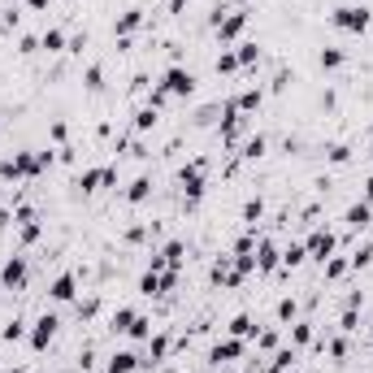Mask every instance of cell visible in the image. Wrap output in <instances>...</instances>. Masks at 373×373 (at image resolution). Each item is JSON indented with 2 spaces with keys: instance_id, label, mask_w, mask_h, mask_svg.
Returning a JSON list of instances; mask_svg holds the SVG:
<instances>
[{
  "instance_id": "2",
  "label": "cell",
  "mask_w": 373,
  "mask_h": 373,
  "mask_svg": "<svg viewBox=\"0 0 373 373\" xmlns=\"http://www.w3.org/2000/svg\"><path fill=\"white\" fill-rule=\"evenodd\" d=\"M39 174H44L39 152H13V157L0 161V183H31Z\"/></svg>"
},
{
  "instance_id": "9",
  "label": "cell",
  "mask_w": 373,
  "mask_h": 373,
  "mask_svg": "<svg viewBox=\"0 0 373 373\" xmlns=\"http://www.w3.org/2000/svg\"><path fill=\"white\" fill-rule=\"evenodd\" d=\"M247 339H221V343H213V352H209V365L213 369H226V365H235V360H243V352H247V347H243Z\"/></svg>"
},
{
  "instance_id": "18",
  "label": "cell",
  "mask_w": 373,
  "mask_h": 373,
  "mask_svg": "<svg viewBox=\"0 0 373 373\" xmlns=\"http://www.w3.org/2000/svg\"><path fill=\"white\" fill-rule=\"evenodd\" d=\"M235 105H239V113L247 117V113H256V109L265 105V91H261V87H243V91L235 96Z\"/></svg>"
},
{
  "instance_id": "12",
  "label": "cell",
  "mask_w": 373,
  "mask_h": 373,
  "mask_svg": "<svg viewBox=\"0 0 373 373\" xmlns=\"http://www.w3.org/2000/svg\"><path fill=\"white\" fill-rule=\"evenodd\" d=\"M57 326H61V321H57V313H44V317H35V330H31V347H35V352H48V343L57 339Z\"/></svg>"
},
{
  "instance_id": "7",
  "label": "cell",
  "mask_w": 373,
  "mask_h": 373,
  "mask_svg": "<svg viewBox=\"0 0 373 373\" xmlns=\"http://www.w3.org/2000/svg\"><path fill=\"white\" fill-rule=\"evenodd\" d=\"M247 18H252V9H230V13H221V18L213 22L217 39H221V44H235V39L243 35V27H247Z\"/></svg>"
},
{
  "instance_id": "46",
  "label": "cell",
  "mask_w": 373,
  "mask_h": 373,
  "mask_svg": "<svg viewBox=\"0 0 373 373\" xmlns=\"http://www.w3.org/2000/svg\"><path fill=\"white\" fill-rule=\"evenodd\" d=\"M343 308H356V313H360V308H365V291H352V295H347V304H343Z\"/></svg>"
},
{
  "instance_id": "14",
  "label": "cell",
  "mask_w": 373,
  "mask_h": 373,
  "mask_svg": "<svg viewBox=\"0 0 373 373\" xmlns=\"http://www.w3.org/2000/svg\"><path fill=\"white\" fill-rule=\"evenodd\" d=\"M278 265H282L278 243H273V239H256V273H273Z\"/></svg>"
},
{
  "instance_id": "1",
  "label": "cell",
  "mask_w": 373,
  "mask_h": 373,
  "mask_svg": "<svg viewBox=\"0 0 373 373\" xmlns=\"http://www.w3.org/2000/svg\"><path fill=\"white\" fill-rule=\"evenodd\" d=\"M178 187L187 195V204H200L204 200V191H209V161L204 157H195L178 169Z\"/></svg>"
},
{
  "instance_id": "23",
  "label": "cell",
  "mask_w": 373,
  "mask_h": 373,
  "mask_svg": "<svg viewBox=\"0 0 373 373\" xmlns=\"http://www.w3.org/2000/svg\"><path fill=\"white\" fill-rule=\"evenodd\" d=\"M39 48H44V53H65L70 39H65V31H61V27H48V31L39 35Z\"/></svg>"
},
{
  "instance_id": "51",
  "label": "cell",
  "mask_w": 373,
  "mask_h": 373,
  "mask_svg": "<svg viewBox=\"0 0 373 373\" xmlns=\"http://www.w3.org/2000/svg\"><path fill=\"white\" fill-rule=\"evenodd\" d=\"M9 373H27V369H18V365H13V369H9Z\"/></svg>"
},
{
  "instance_id": "27",
  "label": "cell",
  "mask_w": 373,
  "mask_h": 373,
  "mask_svg": "<svg viewBox=\"0 0 373 373\" xmlns=\"http://www.w3.org/2000/svg\"><path fill=\"white\" fill-rule=\"evenodd\" d=\"M347 269H352V261H347V256H330L326 265H321V273H326V282H339V278H347Z\"/></svg>"
},
{
  "instance_id": "4",
  "label": "cell",
  "mask_w": 373,
  "mask_h": 373,
  "mask_svg": "<svg viewBox=\"0 0 373 373\" xmlns=\"http://www.w3.org/2000/svg\"><path fill=\"white\" fill-rule=\"evenodd\" d=\"M79 187L83 195H96V191H117V165H91L79 174Z\"/></svg>"
},
{
  "instance_id": "43",
  "label": "cell",
  "mask_w": 373,
  "mask_h": 373,
  "mask_svg": "<svg viewBox=\"0 0 373 373\" xmlns=\"http://www.w3.org/2000/svg\"><path fill=\"white\" fill-rule=\"evenodd\" d=\"M96 308H100V295H87V300H79V317H96Z\"/></svg>"
},
{
  "instance_id": "45",
  "label": "cell",
  "mask_w": 373,
  "mask_h": 373,
  "mask_svg": "<svg viewBox=\"0 0 373 373\" xmlns=\"http://www.w3.org/2000/svg\"><path fill=\"white\" fill-rule=\"evenodd\" d=\"M48 135H53V143H65L70 131H65V122H53V126H48Z\"/></svg>"
},
{
  "instance_id": "21",
  "label": "cell",
  "mask_w": 373,
  "mask_h": 373,
  "mask_svg": "<svg viewBox=\"0 0 373 373\" xmlns=\"http://www.w3.org/2000/svg\"><path fill=\"white\" fill-rule=\"evenodd\" d=\"M235 57H239V70H252V65L261 61V44H256V39H243V44H235Z\"/></svg>"
},
{
  "instance_id": "5",
  "label": "cell",
  "mask_w": 373,
  "mask_h": 373,
  "mask_svg": "<svg viewBox=\"0 0 373 373\" xmlns=\"http://www.w3.org/2000/svg\"><path fill=\"white\" fill-rule=\"evenodd\" d=\"M169 100H187V96L195 91V74L187 70V65H169L165 74H161V83H157Z\"/></svg>"
},
{
  "instance_id": "10",
  "label": "cell",
  "mask_w": 373,
  "mask_h": 373,
  "mask_svg": "<svg viewBox=\"0 0 373 373\" xmlns=\"http://www.w3.org/2000/svg\"><path fill=\"white\" fill-rule=\"evenodd\" d=\"M48 300H53V304H74V300H79V273H74V269L57 273L53 287H48Z\"/></svg>"
},
{
  "instance_id": "16",
  "label": "cell",
  "mask_w": 373,
  "mask_h": 373,
  "mask_svg": "<svg viewBox=\"0 0 373 373\" xmlns=\"http://www.w3.org/2000/svg\"><path fill=\"white\" fill-rule=\"evenodd\" d=\"M139 27H143V9H126V13H117V22H113V35H117V39H131Z\"/></svg>"
},
{
  "instance_id": "52",
  "label": "cell",
  "mask_w": 373,
  "mask_h": 373,
  "mask_svg": "<svg viewBox=\"0 0 373 373\" xmlns=\"http://www.w3.org/2000/svg\"><path fill=\"white\" fill-rule=\"evenodd\" d=\"M369 161H373V143H369Z\"/></svg>"
},
{
  "instance_id": "50",
  "label": "cell",
  "mask_w": 373,
  "mask_h": 373,
  "mask_svg": "<svg viewBox=\"0 0 373 373\" xmlns=\"http://www.w3.org/2000/svg\"><path fill=\"white\" fill-rule=\"evenodd\" d=\"M0 187H5V183H0ZM0 209H5V191H0Z\"/></svg>"
},
{
  "instance_id": "38",
  "label": "cell",
  "mask_w": 373,
  "mask_h": 373,
  "mask_svg": "<svg viewBox=\"0 0 373 373\" xmlns=\"http://www.w3.org/2000/svg\"><path fill=\"white\" fill-rule=\"evenodd\" d=\"M339 330H343V334H356V330H360V313H356V308H343Z\"/></svg>"
},
{
  "instance_id": "19",
  "label": "cell",
  "mask_w": 373,
  "mask_h": 373,
  "mask_svg": "<svg viewBox=\"0 0 373 373\" xmlns=\"http://www.w3.org/2000/svg\"><path fill=\"white\" fill-rule=\"evenodd\" d=\"M230 339H256V317L252 313H235L230 317Z\"/></svg>"
},
{
  "instance_id": "15",
  "label": "cell",
  "mask_w": 373,
  "mask_h": 373,
  "mask_svg": "<svg viewBox=\"0 0 373 373\" xmlns=\"http://www.w3.org/2000/svg\"><path fill=\"white\" fill-rule=\"evenodd\" d=\"M139 365H143V356H139V352H131V347H122V352H113V356H109L105 373H135Z\"/></svg>"
},
{
  "instance_id": "37",
  "label": "cell",
  "mask_w": 373,
  "mask_h": 373,
  "mask_svg": "<svg viewBox=\"0 0 373 373\" xmlns=\"http://www.w3.org/2000/svg\"><path fill=\"white\" fill-rule=\"evenodd\" d=\"M326 161L330 165H347V161H352V148H347V143H330L326 148Z\"/></svg>"
},
{
  "instance_id": "17",
  "label": "cell",
  "mask_w": 373,
  "mask_h": 373,
  "mask_svg": "<svg viewBox=\"0 0 373 373\" xmlns=\"http://www.w3.org/2000/svg\"><path fill=\"white\" fill-rule=\"evenodd\" d=\"M122 200H126L131 209H139V204H148L152 200V178H135L126 191H122Z\"/></svg>"
},
{
  "instance_id": "8",
  "label": "cell",
  "mask_w": 373,
  "mask_h": 373,
  "mask_svg": "<svg viewBox=\"0 0 373 373\" xmlns=\"http://www.w3.org/2000/svg\"><path fill=\"white\" fill-rule=\"evenodd\" d=\"M13 217H18V243H22V247H31V243H39V239H44V221L35 217V209H31V204H18V213H13Z\"/></svg>"
},
{
  "instance_id": "54",
  "label": "cell",
  "mask_w": 373,
  "mask_h": 373,
  "mask_svg": "<svg viewBox=\"0 0 373 373\" xmlns=\"http://www.w3.org/2000/svg\"><path fill=\"white\" fill-rule=\"evenodd\" d=\"M291 373H295V369H291Z\"/></svg>"
},
{
  "instance_id": "47",
  "label": "cell",
  "mask_w": 373,
  "mask_h": 373,
  "mask_svg": "<svg viewBox=\"0 0 373 373\" xmlns=\"http://www.w3.org/2000/svg\"><path fill=\"white\" fill-rule=\"evenodd\" d=\"M360 200H369V204H373V174L365 178V195H360Z\"/></svg>"
},
{
  "instance_id": "31",
  "label": "cell",
  "mask_w": 373,
  "mask_h": 373,
  "mask_svg": "<svg viewBox=\"0 0 373 373\" xmlns=\"http://www.w3.org/2000/svg\"><path fill=\"white\" fill-rule=\"evenodd\" d=\"M265 217V200H261V195H252V200H247L243 204V221H247V230H256V221Z\"/></svg>"
},
{
  "instance_id": "3",
  "label": "cell",
  "mask_w": 373,
  "mask_h": 373,
  "mask_svg": "<svg viewBox=\"0 0 373 373\" xmlns=\"http://www.w3.org/2000/svg\"><path fill=\"white\" fill-rule=\"evenodd\" d=\"M330 27L334 31H343V35H365L369 27H373V13L365 9V5H339L334 13H330Z\"/></svg>"
},
{
  "instance_id": "41",
  "label": "cell",
  "mask_w": 373,
  "mask_h": 373,
  "mask_svg": "<svg viewBox=\"0 0 373 373\" xmlns=\"http://www.w3.org/2000/svg\"><path fill=\"white\" fill-rule=\"evenodd\" d=\"M100 79H105V74H100V65H87V74H83V83H87V91H100V87H105Z\"/></svg>"
},
{
  "instance_id": "6",
  "label": "cell",
  "mask_w": 373,
  "mask_h": 373,
  "mask_svg": "<svg viewBox=\"0 0 373 373\" xmlns=\"http://www.w3.org/2000/svg\"><path fill=\"white\" fill-rule=\"evenodd\" d=\"M334 247H339V239H334L330 226H317V230L304 239V252H308V261H317V265H326V261L334 256Z\"/></svg>"
},
{
  "instance_id": "30",
  "label": "cell",
  "mask_w": 373,
  "mask_h": 373,
  "mask_svg": "<svg viewBox=\"0 0 373 373\" xmlns=\"http://www.w3.org/2000/svg\"><path fill=\"white\" fill-rule=\"evenodd\" d=\"M135 343H148L152 339V317H143V313H135V321H131V330H126Z\"/></svg>"
},
{
  "instance_id": "40",
  "label": "cell",
  "mask_w": 373,
  "mask_h": 373,
  "mask_svg": "<svg viewBox=\"0 0 373 373\" xmlns=\"http://www.w3.org/2000/svg\"><path fill=\"white\" fill-rule=\"evenodd\" d=\"M256 347L261 352H278V330H256Z\"/></svg>"
},
{
  "instance_id": "32",
  "label": "cell",
  "mask_w": 373,
  "mask_h": 373,
  "mask_svg": "<svg viewBox=\"0 0 373 373\" xmlns=\"http://www.w3.org/2000/svg\"><path fill=\"white\" fill-rule=\"evenodd\" d=\"M157 122H161V113H157V109H148V105H143V109H135V131H139V135H148V131L157 126Z\"/></svg>"
},
{
  "instance_id": "26",
  "label": "cell",
  "mask_w": 373,
  "mask_h": 373,
  "mask_svg": "<svg viewBox=\"0 0 373 373\" xmlns=\"http://www.w3.org/2000/svg\"><path fill=\"white\" fill-rule=\"evenodd\" d=\"M317 61H321V70H343V65H347V48H334V44H330V48H321Z\"/></svg>"
},
{
  "instance_id": "33",
  "label": "cell",
  "mask_w": 373,
  "mask_h": 373,
  "mask_svg": "<svg viewBox=\"0 0 373 373\" xmlns=\"http://www.w3.org/2000/svg\"><path fill=\"white\" fill-rule=\"evenodd\" d=\"M213 70L221 74V79H226V74H239V57H235V48H226V53H217Z\"/></svg>"
},
{
  "instance_id": "13",
  "label": "cell",
  "mask_w": 373,
  "mask_h": 373,
  "mask_svg": "<svg viewBox=\"0 0 373 373\" xmlns=\"http://www.w3.org/2000/svg\"><path fill=\"white\" fill-rule=\"evenodd\" d=\"M343 221H347V230H352V235L369 230V226H373V204H369V200H356L352 209L343 213Z\"/></svg>"
},
{
  "instance_id": "39",
  "label": "cell",
  "mask_w": 373,
  "mask_h": 373,
  "mask_svg": "<svg viewBox=\"0 0 373 373\" xmlns=\"http://www.w3.org/2000/svg\"><path fill=\"white\" fill-rule=\"evenodd\" d=\"M347 261H352V269H365V265L373 261V243L365 239V243H360V247H356V252H352V256H347Z\"/></svg>"
},
{
  "instance_id": "11",
  "label": "cell",
  "mask_w": 373,
  "mask_h": 373,
  "mask_svg": "<svg viewBox=\"0 0 373 373\" xmlns=\"http://www.w3.org/2000/svg\"><path fill=\"white\" fill-rule=\"evenodd\" d=\"M27 278H31L27 256H9L5 265H0V282H5V291H22V287H27Z\"/></svg>"
},
{
  "instance_id": "28",
  "label": "cell",
  "mask_w": 373,
  "mask_h": 373,
  "mask_svg": "<svg viewBox=\"0 0 373 373\" xmlns=\"http://www.w3.org/2000/svg\"><path fill=\"white\" fill-rule=\"evenodd\" d=\"M139 295H148V300H157V295H165V287H161V273L143 269V278H139Z\"/></svg>"
},
{
  "instance_id": "29",
  "label": "cell",
  "mask_w": 373,
  "mask_h": 373,
  "mask_svg": "<svg viewBox=\"0 0 373 373\" xmlns=\"http://www.w3.org/2000/svg\"><path fill=\"white\" fill-rule=\"evenodd\" d=\"M265 148H269V139H265V135H252V139L239 148V157H243V161H261V157H265Z\"/></svg>"
},
{
  "instance_id": "25",
  "label": "cell",
  "mask_w": 373,
  "mask_h": 373,
  "mask_svg": "<svg viewBox=\"0 0 373 373\" xmlns=\"http://www.w3.org/2000/svg\"><path fill=\"white\" fill-rule=\"evenodd\" d=\"M269 360H273V365H269L265 373H291V369H295V347H278Z\"/></svg>"
},
{
  "instance_id": "24",
  "label": "cell",
  "mask_w": 373,
  "mask_h": 373,
  "mask_svg": "<svg viewBox=\"0 0 373 373\" xmlns=\"http://www.w3.org/2000/svg\"><path fill=\"white\" fill-rule=\"evenodd\" d=\"M304 261H308L304 243H287V247H282V265H278V269H282V273H291V269H300Z\"/></svg>"
},
{
  "instance_id": "44",
  "label": "cell",
  "mask_w": 373,
  "mask_h": 373,
  "mask_svg": "<svg viewBox=\"0 0 373 373\" xmlns=\"http://www.w3.org/2000/svg\"><path fill=\"white\" fill-rule=\"evenodd\" d=\"M326 352H330V360H343V356H347V339H330Z\"/></svg>"
},
{
  "instance_id": "53",
  "label": "cell",
  "mask_w": 373,
  "mask_h": 373,
  "mask_svg": "<svg viewBox=\"0 0 373 373\" xmlns=\"http://www.w3.org/2000/svg\"><path fill=\"white\" fill-rule=\"evenodd\" d=\"M0 287H5V282H0Z\"/></svg>"
},
{
  "instance_id": "49",
  "label": "cell",
  "mask_w": 373,
  "mask_h": 373,
  "mask_svg": "<svg viewBox=\"0 0 373 373\" xmlns=\"http://www.w3.org/2000/svg\"><path fill=\"white\" fill-rule=\"evenodd\" d=\"M27 5H31V13H44V9H48V0H27Z\"/></svg>"
},
{
  "instance_id": "20",
  "label": "cell",
  "mask_w": 373,
  "mask_h": 373,
  "mask_svg": "<svg viewBox=\"0 0 373 373\" xmlns=\"http://www.w3.org/2000/svg\"><path fill=\"white\" fill-rule=\"evenodd\" d=\"M165 356H169V334H165V330H157L152 339H148V360H143V365H161Z\"/></svg>"
},
{
  "instance_id": "22",
  "label": "cell",
  "mask_w": 373,
  "mask_h": 373,
  "mask_svg": "<svg viewBox=\"0 0 373 373\" xmlns=\"http://www.w3.org/2000/svg\"><path fill=\"white\" fill-rule=\"evenodd\" d=\"M161 256H165L169 269H183V265H187V243H183V239H169V243L161 247Z\"/></svg>"
},
{
  "instance_id": "36",
  "label": "cell",
  "mask_w": 373,
  "mask_h": 373,
  "mask_svg": "<svg viewBox=\"0 0 373 373\" xmlns=\"http://www.w3.org/2000/svg\"><path fill=\"white\" fill-rule=\"evenodd\" d=\"M304 343H313V326L308 321H291V347H304Z\"/></svg>"
},
{
  "instance_id": "34",
  "label": "cell",
  "mask_w": 373,
  "mask_h": 373,
  "mask_svg": "<svg viewBox=\"0 0 373 373\" xmlns=\"http://www.w3.org/2000/svg\"><path fill=\"white\" fill-rule=\"evenodd\" d=\"M131 321H135V308H117L113 321H109V330H113V334H126V330H131Z\"/></svg>"
},
{
  "instance_id": "42",
  "label": "cell",
  "mask_w": 373,
  "mask_h": 373,
  "mask_svg": "<svg viewBox=\"0 0 373 373\" xmlns=\"http://www.w3.org/2000/svg\"><path fill=\"white\" fill-rule=\"evenodd\" d=\"M295 313H300V308H295V300H278V321H282V326H291Z\"/></svg>"
},
{
  "instance_id": "35",
  "label": "cell",
  "mask_w": 373,
  "mask_h": 373,
  "mask_svg": "<svg viewBox=\"0 0 373 373\" xmlns=\"http://www.w3.org/2000/svg\"><path fill=\"white\" fill-rule=\"evenodd\" d=\"M0 339H5V343H18V339H27V321H22V317L5 321V330H0Z\"/></svg>"
},
{
  "instance_id": "48",
  "label": "cell",
  "mask_w": 373,
  "mask_h": 373,
  "mask_svg": "<svg viewBox=\"0 0 373 373\" xmlns=\"http://www.w3.org/2000/svg\"><path fill=\"white\" fill-rule=\"evenodd\" d=\"M187 5H191V0H169V13H183Z\"/></svg>"
}]
</instances>
